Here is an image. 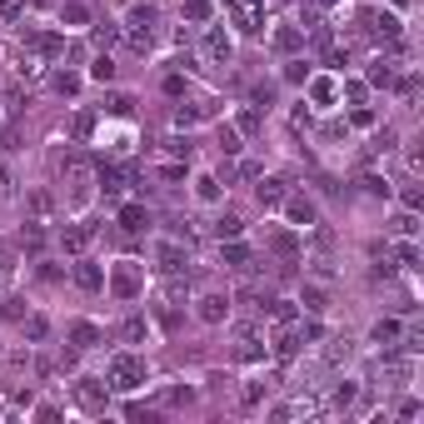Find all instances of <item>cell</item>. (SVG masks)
<instances>
[{"instance_id":"9c48e42d","label":"cell","mask_w":424,"mask_h":424,"mask_svg":"<svg viewBox=\"0 0 424 424\" xmlns=\"http://www.w3.org/2000/svg\"><path fill=\"white\" fill-rule=\"evenodd\" d=\"M75 399H80L85 410H105V385H100V379H80V385H75Z\"/></svg>"},{"instance_id":"ba28073f","label":"cell","mask_w":424,"mask_h":424,"mask_svg":"<svg viewBox=\"0 0 424 424\" xmlns=\"http://www.w3.org/2000/svg\"><path fill=\"white\" fill-rule=\"evenodd\" d=\"M205 60H210V65H225V60H230V35L225 30H210L205 35Z\"/></svg>"},{"instance_id":"7402d4cb","label":"cell","mask_w":424,"mask_h":424,"mask_svg":"<svg viewBox=\"0 0 424 424\" xmlns=\"http://www.w3.org/2000/svg\"><path fill=\"white\" fill-rule=\"evenodd\" d=\"M370 26H374V35L399 40V20H394V15H370Z\"/></svg>"},{"instance_id":"4fadbf2b","label":"cell","mask_w":424,"mask_h":424,"mask_svg":"<svg viewBox=\"0 0 424 424\" xmlns=\"http://www.w3.org/2000/svg\"><path fill=\"white\" fill-rule=\"evenodd\" d=\"M290 225H300V230L314 225V205H310L305 195H294V200H290Z\"/></svg>"},{"instance_id":"4316f807","label":"cell","mask_w":424,"mask_h":424,"mask_svg":"<svg viewBox=\"0 0 424 424\" xmlns=\"http://www.w3.org/2000/svg\"><path fill=\"white\" fill-rule=\"evenodd\" d=\"M300 300H305V310H310V314H320V310H330V300H325V290H314V285H310V290L300 294Z\"/></svg>"},{"instance_id":"7c38bea8","label":"cell","mask_w":424,"mask_h":424,"mask_svg":"<svg viewBox=\"0 0 424 424\" xmlns=\"http://www.w3.org/2000/svg\"><path fill=\"white\" fill-rule=\"evenodd\" d=\"M75 285H80V290H100V285H105V274H100V265H90V260H80V265H75Z\"/></svg>"},{"instance_id":"f1b7e54d","label":"cell","mask_w":424,"mask_h":424,"mask_svg":"<svg viewBox=\"0 0 424 424\" xmlns=\"http://www.w3.org/2000/svg\"><path fill=\"white\" fill-rule=\"evenodd\" d=\"M55 90H60V95H75V90H80V75L60 70V75H55Z\"/></svg>"},{"instance_id":"44dd1931","label":"cell","mask_w":424,"mask_h":424,"mask_svg":"<svg viewBox=\"0 0 424 424\" xmlns=\"http://www.w3.org/2000/svg\"><path fill=\"white\" fill-rule=\"evenodd\" d=\"M90 75H95L100 85H110V80H115V60H110V55H95V60H90Z\"/></svg>"},{"instance_id":"d4e9b609","label":"cell","mask_w":424,"mask_h":424,"mask_svg":"<svg viewBox=\"0 0 424 424\" xmlns=\"http://www.w3.org/2000/svg\"><path fill=\"white\" fill-rule=\"evenodd\" d=\"M370 85H394V65H390V60H374V65H370Z\"/></svg>"},{"instance_id":"ffe728a7","label":"cell","mask_w":424,"mask_h":424,"mask_svg":"<svg viewBox=\"0 0 424 424\" xmlns=\"http://www.w3.org/2000/svg\"><path fill=\"white\" fill-rule=\"evenodd\" d=\"M260 354H265L260 334H254V330H240V359H260Z\"/></svg>"},{"instance_id":"e575fe53","label":"cell","mask_w":424,"mask_h":424,"mask_svg":"<svg viewBox=\"0 0 424 424\" xmlns=\"http://www.w3.org/2000/svg\"><path fill=\"white\" fill-rule=\"evenodd\" d=\"M26 334H30V339H46V334H50V325L35 314V320H26Z\"/></svg>"},{"instance_id":"7bdbcfd3","label":"cell","mask_w":424,"mask_h":424,"mask_svg":"<svg viewBox=\"0 0 424 424\" xmlns=\"http://www.w3.org/2000/svg\"><path fill=\"white\" fill-rule=\"evenodd\" d=\"M419 200H424V195H419V185H405V205H410V210H419Z\"/></svg>"},{"instance_id":"d6a6232c","label":"cell","mask_w":424,"mask_h":424,"mask_svg":"<svg viewBox=\"0 0 424 424\" xmlns=\"http://www.w3.org/2000/svg\"><path fill=\"white\" fill-rule=\"evenodd\" d=\"M215 230H220V240H235V235H240V220H235V215H225Z\"/></svg>"},{"instance_id":"f35d334b","label":"cell","mask_w":424,"mask_h":424,"mask_svg":"<svg viewBox=\"0 0 424 424\" xmlns=\"http://www.w3.org/2000/svg\"><path fill=\"white\" fill-rule=\"evenodd\" d=\"M350 399H354V385H339V390H334V410H345Z\"/></svg>"},{"instance_id":"ac0fdd59","label":"cell","mask_w":424,"mask_h":424,"mask_svg":"<svg viewBox=\"0 0 424 424\" xmlns=\"http://www.w3.org/2000/svg\"><path fill=\"white\" fill-rule=\"evenodd\" d=\"M280 200H285V180H274V175L260 180V205L270 210V205H280Z\"/></svg>"},{"instance_id":"2e32d148","label":"cell","mask_w":424,"mask_h":424,"mask_svg":"<svg viewBox=\"0 0 424 424\" xmlns=\"http://www.w3.org/2000/svg\"><path fill=\"white\" fill-rule=\"evenodd\" d=\"M145 225H150V215H145L140 205H125L120 210V230H130V235H135V230H145Z\"/></svg>"},{"instance_id":"484cf974","label":"cell","mask_w":424,"mask_h":424,"mask_svg":"<svg viewBox=\"0 0 424 424\" xmlns=\"http://www.w3.org/2000/svg\"><path fill=\"white\" fill-rule=\"evenodd\" d=\"M105 110H110V115H130V110H135V100L115 90V95H105Z\"/></svg>"},{"instance_id":"277c9868","label":"cell","mask_w":424,"mask_h":424,"mask_svg":"<svg viewBox=\"0 0 424 424\" xmlns=\"http://www.w3.org/2000/svg\"><path fill=\"white\" fill-rule=\"evenodd\" d=\"M110 290L120 294V300H135V294H140V270H135V265H115Z\"/></svg>"},{"instance_id":"5b68a950","label":"cell","mask_w":424,"mask_h":424,"mask_svg":"<svg viewBox=\"0 0 424 424\" xmlns=\"http://www.w3.org/2000/svg\"><path fill=\"white\" fill-rule=\"evenodd\" d=\"M300 345H305V334L294 330V325H285L280 334H274V359H280V365H290V359L300 354Z\"/></svg>"},{"instance_id":"f546056e","label":"cell","mask_w":424,"mask_h":424,"mask_svg":"<svg viewBox=\"0 0 424 424\" xmlns=\"http://www.w3.org/2000/svg\"><path fill=\"white\" fill-rule=\"evenodd\" d=\"M245 260H250V250H245V245H235V240H230V245H225V265H235V270H240Z\"/></svg>"},{"instance_id":"30bf717a","label":"cell","mask_w":424,"mask_h":424,"mask_svg":"<svg viewBox=\"0 0 424 424\" xmlns=\"http://www.w3.org/2000/svg\"><path fill=\"white\" fill-rule=\"evenodd\" d=\"M225 314H230V300H225V294H205V300H200V320H205V325H220Z\"/></svg>"},{"instance_id":"9a60e30c","label":"cell","mask_w":424,"mask_h":424,"mask_svg":"<svg viewBox=\"0 0 424 424\" xmlns=\"http://www.w3.org/2000/svg\"><path fill=\"white\" fill-rule=\"evenodd\" d=\"M345 359H350V334H334L330 350H325V365L334 370V365H345Z\"/></svg>"},{"instance_id":"8fae6325","label":"cell","mask_w":424,"mask_h":424,"mask_svg":"<svg viewBox=\"0 0 424 424\" xmlns=\"http://www.w3.org/2000/svg\"><path fill=\"white\" fill-rule=\"evenodd\" d=\"M70 345H75V350H90V345H100V330H95L90 320H75V325H70Z\"/></svg>"},{"instance_id":"83f0119b","label":"cell","mask_w":424,"mask_h":424,"mask_svg":"<svg viewBox=\"0 0 424 424\" xmlns=\"http://www.w3.org/2000/svg\"><path fill=\"white\" fill-rule=\"evenodd\" d=\"M270 314H274V325H294V305L285 300H270Z\"/></svg>"},{"instance_id":"74e56055","label":"cell","mask_w":424,"mask_h":424,"mask_svg":"<svg viewBox=\"0 0 424 424\" xmlns=\"http://www.w3.org/2000/svg\"><path fill=\"white\" fill-rule=\"evenodd\" d=\"M90 130H95V115H75V135L85 140V135H90Z\"/></svg>"},{"instance_id":"d590c367","label":"cell","mask_w":424,"mask_h":424,"mask_svg":"<svg viewBox=\"0 0 424 424\" xmlns=\"http://www.w3.org/2000/svg\"><path fill=\"white\" fill-rule=\"evenodd\" d=\"M120 334H125V339H140V334H145V320H135V314H130V320L120 325Z\"/></svg>"},{"instance_id":"3957f363","label":"cell","mask_w":424,"mask_h":424,"mask_svg":"<svg viewBox=\"0 0 424 424\" xmlns=\"http://www.w3.org/2000/svg\"><path fill=\"white\" fill-rule=\"evenodd\" d=\"M150 26H155V10H135L130 20H125V40H130V50H140V55L150 50V40H155Z\"/></svg>"},{"instance_id":"ab89813d","label":"cell","mask_w":424,"mask_h":424,"mask_svg":"<svg viewBox=\"0 0 424 424\" xmlns=\"http://www.w3.org/2000/svg\"><path fill=\"white\" fill-rule=\"evenodd\" d=\"M394 230H399V235H414L419 225H414V215H399V220H394Z\"/></svg>"},{"instance_id":"60d3db41","label":"cell","mask_w":424,"mask_h":424,"mask_svg":"<svg viewBox=\"0 0 424 424\" xmlns=\"http://www.w3.org/2000/svg\"><path fill=\"white\" fill-rule=\"evenodd\" d=\"M115 35H120L115 26H95V40H100V46H110V40H115Z\"/></svg>"},{"instance_id":"5bb4252c","label":"cell","mask_w":424,"mask_h":424,"mask_svg":"<svg viewBox=\"0 0 424 424\" xmlns=\"http://www.w3.org/2000/svg\"><path fill=\"white\" fill-rule=\"evenodd\" d=\"M90 240H95V230H90V225H70V230H65V250H70V254H80Z\"/></svg>"},{"instance_id":"603a6c76","label":"cell","mask_w":424,"mask_h":424,"mask_svg":"<svg viewBox=\"0 0 424 424\" xmlns=\"http://www.w3.org/2000/svg\"><path fill=\"white\" fill-rule=\"evenodd\" d=\"M274 50H300V30H294V26H280V30H274Z\"/></svg>"},{"instance_id":"b9f144b4","label":"cell","mask_w":424,"mask_h":424,"mask_svg":"<svg viewBox=\"0 0 424 424\" xmlns=\"http://www.w3.org/2000/svg\"><path fill=\"white\" fill-rule=\"evenodd\" d=\"M40 245H46V235H40V230L30 225V230H26V250H40Z\"/></svg>"},{"instance_id":"6da1fadb","label":"cell","mask_w":424,"mask_h":424,"mask_svg":"<svg viewBox=\"0 0 424 424\" xmlns=\"http://www.w3.org/2000/svg\"><path fill=\"white\" fill-rule=\"evenodd\" d=\"M145 385V359H135V354H115L110 359V390H140Z\"/></svg>"},{"instance_id":"7a4b0ae2","label":"cell","mask_w":424,"mask_h":424,"mask_svg":"<svg viewBox=\"0 0 424 424\" xmlns=\"http://www.w3.org/2000/svg\"><path fill=\"white\" fill-rule=\"evenodd\" d=\"M225 6H230V20H235L245 35L265 30V0H225Z\"/></svg>"},{"instance_id":"ee69618b","label":"cell","mask_w":424,"mask_h":424,"mask_svg":"<svg viewBox=\"0 0 424 424\" xmlns=\"http://www.w3.org/2000/svg\"><path fill=\"white\" fill-rule=\"evenodd\" d=\"M0 314H6V305H0Z\"/></svg>"},{"instance_id":"cb8c5ba5","label":"cell","mask_w":424,"mask_h":424,"mask_svg":"<svg viewBox=\"0 0 424 424\" xmlns=\"http://www.w3.org/2000/svg\"><path fill=\"white\" fill-rule=\"evenodd\" d=\"M60 15H65L70 26H90V10H85L80 0H65V6H60Z\"/></svg>"},{"instance_id":"836d02e7","label":"cell","mask_w":424,"mask_h":424,"mask_svg":"<svg viewBox=\"0 0 424 424\" xmlns=\"http://www.w3.org/2000/svg\"><path fill=\"white\" fill-rule=\"evenodd\" d=\"M394 254H399V265H405V270H414V265H419V250H414V245H399Z\"/></svg>"},{"instance_id":"e0dca14e","label":"cell","mask_w":424,"mask_h":424,"mask_svg":"<svg viewBox=\"0 0 424 424\" xmlns=\"http://www.w3.org/2000/svg\"><path fill=\"white\" fill-rule=\"evenodd\" d=\"M160 270L180 274V270H185V250H180V245H160Z\"/></svg>"},{"instance_id":"4dcf8cb0","label":"cell","mask_w":424,"mask_h":424,"mask_svg":"<svg viewBox=\"0 0 424 424\" xmlns=\"http://www.w3.org/2000/svg\"><path fill=\"white\" fill-rule=\"evenodd\" d=\"M200 120V105H175V125H195Z\"/></svg>"},{"instance_id":"8992f818","label":"cell","mask_w":424,"mask_h":424,"mask_svg":"<svg viewBox=\"0 0 424 424\" xmlns=\"http://www.w3.org/2000/svg\"><path fill=\"white\" fill-rule=\"evenodd\" d=\"M26 50L40 55V60H60V55H65V40H60V35H30Z\"/></svg>"},{"instance_id":"1f68e13d","label":"cell","mask_w":424,"mask_h":424,"mask_svg":"<svg viewBox=\"0 0 424 424\" xmlns=\"http://www.w3.org/2000/svg\"><path fill=\"white\" fill-rule=\"evenodd\" d=\"M220 150H225V155H235V150H240V135L230 130V125H225V130H220Z\"/></svg>"},{"instance_id":"8d00e7d4","label":"cell","mask_w":424,"mask_h":424,"mask_svg":"<svg viewBox=\"0 0 424 424\" xmlns=\"http://www.w3.org/2000/svg\"><path fill=\"white\" fill-rule=\"evenodd\" d=\"M185 15H190V20H205L210 6H205V0H185Z\"/></svg>"},{"instance_id":"d6986e66","label":"cell","mask_w":424,"mask_h":424,"mask_svg":"<svg viewBox=\"0 0 424 424\" xmlns=\"http://www.w3.org/2000/svg\"><path fill=\"white\" fill-rule=\"evenodd\" d=\"M374 345L394 350V345H399V320H379V325H374Z\"/></svg>"},{"instance_id":"52a82bcc","label":"cell","mask_w":424,"mask_h":424,"mask_svg":"<svg viewBox=\"0 0 424 424\" xmlns=\"http://www.w3.org/2000/svg\"><path fill=\"white\" fill-rule=\"evenodd\" d=\"M60 170H65V180H70V190H75V195H85V190H90V165H85V160H60Z\"/></svg>"}]
</instances>
